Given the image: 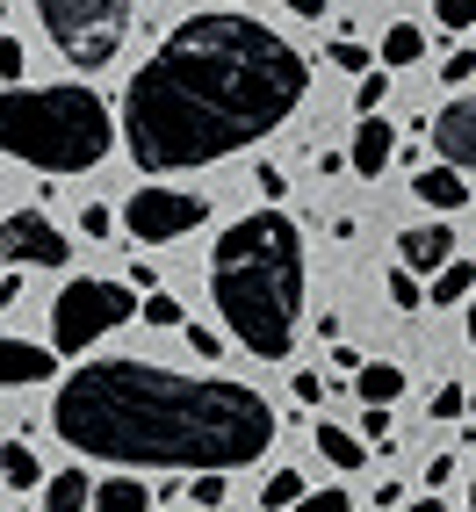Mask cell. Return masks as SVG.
I'll return each instance as SVG.
<instances>
[{"label": "cell", "instance_id": "obj_1", "mask_svg": "<svg viewBox=\"0 0 476 512\" xmlns=\"http://www.w3.org/2000/svg\"><path fill=\"white\" fill-rule=\"evenodd\" d=\"M311 65L253 15H188L123 94V152L145 174H188L260 145L296 116Z\"/></svg>", "mask_w": 476, "mask_h": 512}, {"label": "cell", "instance_id": "obj_2", "mask_svg": "<svg viewBox=\"0 0 476 512\" xmlns=\"http://www.w3.org/2000/svg\"><path fill=\"white\" fill-rule=\"evenodd\" d=\"M51 426L73 455L123 469H246L275 440V404L246 383L152 361H87L58 383Z\"/></svg>", "mask_w": 476, "mask_h": 512}, {"label": "cell", "instance_id": "obj_3", "mask_svg": "<svg viewBox=\"0 0 476 512\" xmlns=\"http://www.w3.org/2000/svg\"><path fill=\"white\" fill-rule=\"evenodd\" d=\"M210 296L253 361H289L303 325V231L282 210L238 217L210 253Z\"/></svg>", "mask_w": 476, "mask_h": 512}, {"label": "cell", "instance_id": "obj_4", "mask_svg": "<svg viewBox=\"0 0 476 512\" xmlns=\"http://www.w3.org/2000/svg\"><path fill=\"white\" fill-rule=\"evenodd\" d=\"M0 130H8L15 159L44 166V174H87V166H101L109 145H116L109 101L94 87H8Z\"/></svg>", "mask_w": 476, "mask_h": 512}, {"label": "cell", "instance_id": "obj_5", "mask_svg": "<svg viewBox=\"0 0 476 512\" xmlns=\"http://www.w3.org/2000/svg\"><path fill=\"white\" fill-rule=\"evenodd\" d=\"M138 311H145V303L130 296V282L80 275V282H65L58 303H51V347L58 354H94V339H109L116 325H130Z\"/></svg>", "mask_w": 476, "mask_h": 512}, {"label": "cell", "instance_id": "obj_6", "mask_svg": "<svg viewBox=\"0 0 476 512\" xmlns=\"http://www.w3.org/2000/svg\"><path fill=\"white\" fill-rule=\"evenodd\" d=\"M37 15H44V29H51V44L65 51V65L101 73V65L123 51L130 0H37Z\"/></svg>", "mask_w": 476, "mask_h": 512}, {"label": "cell", "instance_id": "obj_7", "mask_svg": "<svg viewBox=\"0 0 476 512\" xmlns=\"http://www.w3.org/2000/svg\"><path fill=\"white\" fill-rule=\"evenodd\" d=\"M202 217H210V195H188V188H138L123 202V231L138 246H166V238L195 231Z\"/></svg>", "mask_w": 476, "mask_h": 512}, {"label": "cell", "instance_id": "obj_8", "mask_svg": "<svg viewBox=\"0 0 476 512\" xmlns=\"http://www.w3.org/2000/svg\"><path fill=\"white\" fill-rule=\"evenodd\" d=\"M65 260H73V246H65L58 224L29 217V210L8 217V267H15V275H22V267H65Z\"/></svg>", "mask_w": 476, "mask_h": 512}, {"label": "cell", "instance_id": "obj_9", "mask_svg": "<svg viewBox=\"0 0 476 512\" xmlns=\"http://www.w3.org/2000/svg\"><path fill=\"white\" fill-rule=\"evenodd\" d=\"M455 260L462 253H455V231L448 224H412L397 238V267H404V275H448Z\"/></svg>", "mask_w": 476, "mask_h": 512}, {"label": "cell", "instance_id": "obj_10", "mask_svg": "<svg viewBox=\"0 0 476 512\" xmlns=\"http://www.w3.org/2000/svg\"><path fill=\"white\" fill-rule=\"evenodd\" d=\"M433 145H440V166H455V174H469V166H476V94H469V101H448V109H440Z\"/></svg>", "mask_w": 476, "mask_h": 512}, {"label": "cell", "instance_id": "obj_11", "mask_svg": "<svg viewBox=\"0 0 476 512\" xmlns=\"http://www.w3.org/2000/svg\"><path fill=\"white\" fill-rule=\"evenodd\" d=\"M390 159H397V138H390V123H383V116H368V123L354 130V145H347V166H354L361 181H376Z\"/></svg>", "mask_w": 476, "mask_h": 512}, {"label": "cell", "instance_id": "obj_12", "mask_svg": "<svg viewBox=\"0 0 476 512\" xmlns=\"http://www.w3.org/2000/svg\"><path fill=\"white\" fill-rule=\"evenodd\" d=\"M51 347H29V339H8L0 347V375H8V390H22V383H51Z\"/></svg>", "mask_w": 476, "mask_h": 512}, {"label": "cell", "instance_id": "obj_13", "mask_svg": "<svg viewBox=\"0 0 476 512\" xmlns=\"http://www.w3.org/2000/svg\"><path fill=\"white\" fill-rule=\"evenodd\" d=\"M412 195L426 202V210H440V217L469 202V188H462V174H455V166H419V174H412Z\"/></svg>", "mask_w": 476, "mask_h": 512}, {"label": "cell", "instance_id": "obj_14", "mask_svg": "<svg viewBox=\"0 0 476 512\" xmlns=\"http://www.w3.org/2000/svg\"><path fill=\"white\" fill-rule=\"evenodd\" d=\"M354 397L368 404V412H390V404L404 397V368H397V361H368V368L354 375Z\"/></svg>", "mask_w": 476, "mask_h": 512}, {"label": "cell", "instance_id": "obj_15", "mask_svg": "<svg viewBox=\"0 0 476 512\" xmlns=\"http://www.w3.org/2000/svg\"><path fill=\"white\" fill-rule=\"evenodd\" d=\"M318 455L332 462V469H361V455H368V440L361 433H347V426H332V419H318Z\"/></svg>", "mask_w": 476, "mask_h": 512}, {"label": "cell", "instance_id": "obj_16", "mask_svg": "<svg viewBox=\"0 0 476 512\" xmlns=\"http://www.w3.org/2000/svg\"><path fill=\"white\" fill-rule=\"evenodd\" d=\"M101 484L94 476H80V469H58L51 484H44V512H87V498H94Z\"/></svg>", "mask_w": 476, "mask_h": 512}, {"label": "cell", "instance_id": "obj_17", "mask_svg": "<svg viewBox=\"0 0 476 512\" xmlns=\"http://www.w3.org/2000/svg\"><path fill=\"white\" fill-rule=\"evenodd\" d=\"M94 512H152V491L138 476H109V484L94 491Z\"/></svg>", "mask_w": 476, "mask_h": 512}, {"label": "cell", "instance_id": "obj_18", "mask_svg": "<svg viewBox=\"0 0 476 512\" xmlns=\"http://www.w3.org/2000/svg\"><path fill=\"white\" fill-rule=\"evenodd\" d=\"M0 469H8V491H37V476H44V462L29 455V440H8V455H0ZM51 484V476H44Z\"/></svg>", "mask_w": 476, "mask_h": 512}, {"label": "cell", "instance_id": "obj_19", "mask_svg": "<svg viewBox=\"0 0 476 512\" xmlns=\"http://www.w3.org/2000/svg\"><path fill=\"white\" fill-rule=\"evenodd\" d=\"M419 58H426V29L419 22H397L383 37V65H419Z\"/></svg>", "mask_w": 476, "mask_h": 512}, {"label": "cell", "instance_id": "obj_20", "mask_svg": "<svg viewBox=\"0 0 476 512\" xmlns=\"http://www.w3.org/2000/svg\"><path fill=\"white\" fill-rule=\"evenodd\" d=\"M311 491H303V476L296 469H275V476H260V505L267 512H282V505H303Z\"/></svg>", "mask_w": 476, "mask_h": 512}, {"label": "cell", "instance_id": "obj_21", "mask_svg": "<svg viewBox=\"0 0 476 512\" xmlns=\"http://www.w3.org/2000/svg\"><path fill=\"white\" fill-rule=\"evenodd\" d=\"M433 303H476V267L455 260L448 275H433Z\"/></svg>", "mask_w": 476, "mask_h": 512}, {"label": "cell", "instance_id": "obj_22", "mask_svg": "<svg viewBox=\"0 0 476 512\" xmlns=\"http://www.w3.org/2000/svg\"><path fill=\"white\" fill-rule=\"evenodd\" d=\"M383 289H390V303H397V311H419V275H404V267H390V275H383Z\"/></svg>", "mask_w": 476, "mask_h": 512}, {"label": "cell", "instance_id": "obj_23", "mask_svg": "<svg viewBox=\"0 0 476 512\" xmlns=\"http://www.w3.org/2000/svg\"><path fill=\"white\" fill-rule=\"evenodd\" d=\"M383 94H390V73H368V80L354 87V109H361V123H368V116L383 109Z\"/></svg>", "mask_w": 476, "mask_h": 512}, {"label": "cell", "instance_id": "obj_24", "mask_svg": "<svg viewBox=\"0 0 476 512\" xmlns=\"http://www.w3.org/2000/svg\"><path fill=\"white\" fill-rule=\"evenodd\" d=\"M462 412H469V390L440 383V390H433V419H462Z\"/></svg>", "mask_w": 476, "mask_h": 512}, {"label": "cell", "instance_id": "obj_25", "mask_svg": "<svg viewBox=\"0 0 476 512\" xmlns=\"http://www.w3.org/2000/svg\"><path fill=\"white\" fill-rule=\"evenodd\" d=\"M325 58L339 65V73H361V80H368V51H361V44H347V37H339V44H332Z\"/></svg>", "mask_w": 476, "mask_h": 512}, {"label": "cell", "instance_id": "obj_26", "mask_svg": "<svg viewBox=\"0 0 476 512\" xmlns=\"http://www.w3.org/2000/svg\"><path fill=\"white\" fill-rule=\"evenodd\" d=\"M440 29H476V0H440Z\"/></svg>", "mask_w": 476, "mask_h": 512}, {"label": "cell", "instance_id": "obj_27", "mask_svg": "<svg viewBox=\"0 0 476 512\" xmlns=\"http://www.w3.org/2000/svg\"><path fill=\"white\" fill-rule=\"evenodd\" d=\"M440 80H448V87L476 80V51H448V58H440Z\"/></svg>", "mask_w": 476, "mask_h": 512}, {"label": "cell", "instance_id": "obj_28", "mask_svg": "<svg viewBox=\"0 0 476 512\" xmlns=\"http://www.w3.org/2000/svg\"><path fill=\"white\" fill-rule=\"evenodd\" d=\"M145 318H152V325H181V303L166 296V289H152V296H145Z\"/></svg>", "mask_w": 476, "mask_h": 512}, {"label": "cell", "instance_id": "obj_29", "mask_svg": "<svg viewBox=\"0 0 476 512\" xmlns=\"http://www.w3.org/2000/svg\"><path fill=\"white\" fill-rule=\"evenodd\" d=\"M188 498H195L202 512H217V505H224V476H195V484H188Z\"/></svg>", "mask_w": 476, "mask_h": 512}, {"label": "cell", "instance_id": "obj_30", "mask_svg": "<svg viewBox=\"0 0 476 512\" xmlns=\"http://www.w3.org/2000/svg\"><path fill=\"white\" fill-rule=\"evenodd\" d=\"M296 512H354V498H347V491H311Z\"/></svg>", "mask_w": 476, "mask_h": 512}, {"label": "cell", "instance_id": "obj_31", "mask_svg": "<svg viewBox=\"0 0 476 512\" xmlns=\"http://www.w3.org/2000/svg\"><path fill=\"white\" fill-rule=\"evenodd\" d=\"M188 347H195L202 361H224V339H217L210 325H188Z\"/></svg>", "mask_w": 476, "mask_h": 512}, {"label": "cell", "instance_id": "obj_32", "mask_svg": "<svg viewBox=\"0 0 476 512\" xmlns=\"http://www.w3.org/2000/svg\"><path fill=\"white\" fill-rule=\"evenodd\" d=\"M80 231H87V238H109V231H116V217L101 210V202H87V210H80Z\"/></svg>", "mask_w": 476, "mask_h": 512}, {"label": "cell", "instance_id": "obj_33", "mask_svg": "<svg viewBox=\"0 0 476 512\" xmlns=\"http://www.w3.org/2000/svg\"><path fill=\"white\" fill-rule=\"evenodd\" d=\"M318 397H325V375L303 368V375H296V404H318Z\"/></svg>", "mask_w": 476, "mask_h": 512}, {"label": "cell", "instance_id": "obj_34", "mask_svg": "<svg viewBox=\"0 0 476 512\" xmlns=\"http://www.w3.org/2000/svg\"><path fill=\"white\" fill-rule=\"evenodd\" d=\"M361 440H368V448H383V455H390V426H383V412H368V419H361Z\"/></svg>", "mask_w": 476, "mask_h": 512}, {"label": "cell", "instance_id": "obj_35", "mask_svg": "<svg viewBox=\"0 0 476 512\" xmlns=\"http://www.w3.org/2000/svg\"><path fill=\"white\" fill-rule=\"evenodd\" d=\"M253 188H260V195H267V210H275V195H282V188H289V181H282V174H275V166H260V181H253Z\"/></svg>", "mask_w": 476, "mask_h": 512}, {"label": "cell", "instance_id": "obj_36", "mask_svg": "<svg viewBox=\"0 0 476 512\" xmlns=\"http://www.w3.org/2000/svg\"><path fill=\"white\" fill-rule=\"evenodd\" d=\"M448 476H455V455H433V462H426V484H433V491L448 484Z\"/></svg>", "mask_w": 476, "mask_h": 512}, {"label": "cell", "instance_id": "obj_37", "mask_svg": "<svg viewBox=\"0 0 476 512\" xmlns=\"http://www.w3.org/2000/svg\"><path fill=\"white\" fill-rule=\"evenodd\" d=\"M289 15H303V22H318V15H325V0H289Z\"/></svg>", "mask_w": 476, "mask_h": 512}, {"label": "cell", "instance_id": "obj_38", "mask_svg": "<svg viewBox=\"0 0 476 512\" xmlns=\"http://www.w3.org/2000/svg\"><path fill=\"white\" fill-rule=\"evenodd\" d=\"M404 512H448V505H440V498H419V505H404Z\"/></svg>", "mask_w": 476, "mask_h": 512}, {"label": "cell", "instance_id": "obj_39", "mask_svg": "<svg viewBox=\"0 0 476 512\" xmlns=\"http://www.w3.org/2000/svg\"><path fill=\"white\" fill-rule=\"evenodd\" d=\"M469 347H476V303H469Z\"/></svg>", "mask_w": 476, "mask_h": 512}, {"label": "cell", "instance_id": "obj_40", "mask_svg": "<svg viewBox=\"0 0 476 512\" xmlns=\"http://www.w3.org/2000/svg\"><path fill=\"white\" fill-rule=\"evenodd\" d=\"M469 512H476V476H469Z\"/></svg>", "mask_w": 476, "mask_h": 512}, {"label": "cell", "instance_id": "obj_41", "mask_svg": "<svg viewBox=\"0 0 476 512\" xmlns=\"http://www.w3.org/2000/svg\"><path fill=\"white\" fill-rule=\"evenodd\" d=\"M469 419H476V390H469Z\"/></svg>", "mask_w": 476, "mask_h": 512}]
</instances>
